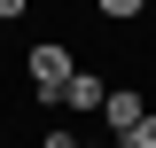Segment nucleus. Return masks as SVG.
I'll return each instance as SVG.
<instances>
[{"label": "nucleus", "instance_id": "f257e3e1", "mask_svg": "<svg viewBox=\"0 0 156 148\" xmlns=\"http://www.w3.org/2000/svg\"><path fill=\"white\" fill-rule=\"evenodd\" d=\"M70 70H78V55L62 47V39H31V55H23V86H31V101L55 109L62 86H70Z\"/></svg>", "mask_w": 156, "mask_h": 148}, {"label": "nucleus", "instance_id": "f03ea898", "mask_svg": "<svg viewBox=\"0 0 156 148\" xmlns=\"http://www.w3.org/2000/svg\"><path fill=\"white\" fill-rule=\"evenodd\" d=\"M140 117H148V101H140L133 86H109V101H101V125H109V140H117V148L140 132Z\"/></svg>", "mask_w": 156, "mask_h": 148}, {"label": "nucleus", "instance_id": "7ed1b4c3", "mask_svg": "<svg viewBox=\"0 0 156 148\" xmlns=\"http://www.w3.org/2000/svg\"><path fill=\"white\" fill-rule=\"evenodd\" d=\"M101 101H109V78H101V70H86V62H78L55 109H70V117H101Z\"/></svg>", "mask_w": 156, "mask_h": 148}, {"label": "nucleus", "instance_id": "20e7f679", "mask_svg": "<svg viewBox=\"0 0 156 148\" xmlns=\"http://www.w3.org/2000/svg\"><path fill=\"white\" fill-rule=\"evenodd\" d=\"M94 8H101V23H133L148 0H94Z\"/></svg>", "mask_w": 156, "mask_h": 148}, {"label": "nucleus", "instance_id": "39448f33", "mask_svg": "<svg viewBox=\"0 0 156 148\" xmlns=\"http://www.w3.org/2000/svg\"><path fill=\"white\" fill-rule=\"evenodd\" d=\"M125 148H156V109L140 117V132H133V140H125Z\"/></svg>", "mask_w": 156, "mask_h": 148}, {"label": "nucleus", "instance_id": "423d86ee", "mask_svg": "<svg viewBox=\"0 0 156 148\" xmlns=\"http://www.w3.org/2000/svg\"><path fill=\"white\" fill-rule=\"evenodd\" d=\"M31 16V0H0V23H23Z\"/></svg>", "mask_w": 156, "mask_h": 148}, {"label": "nucleus", "instance_id": "0eeeda50", "mask_svg": "<svg viewBox=\"0 0 156 148\" xmlns=\"http://www.w3.org/2000/svg\"><path fill=\"white\" fill-rule=\"evenodd\" d=\"M39 148H78V140H70L62 125H47V140H39Z\"/></svg>", "mask_w": 156, "mask_h": 148}, {"label": "nucleus", "instance_id": "6e6552de", "mask_svg": "<svg viewBox=\"0 0 156 148\" xmlns=\"http://www.w3.org/2000/svg\"><path fill=\"white\" fill-rule=\"evenodd\" d=\"M78 148H117V140H78Z\"/></svg>", "mask_w": 156, "mask_h": 148}, {"label": "nucleus", "instance_id": "1a4fd4ad", "mask_svg": "<svg viewBox=\"0 0 156 148\" xmlns=\"http://www.w3.org/2000/svg\"><path fill=\"white\" fill-rule=\"evenodd\" d=\"M0 148H8V125H0Z\"/></svg>", "mask_w": 156, "mask_h": 148}]
</instances>
